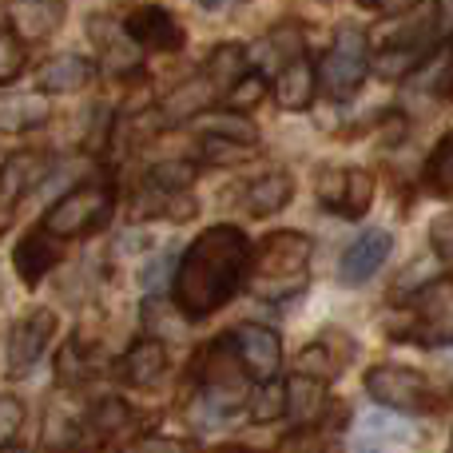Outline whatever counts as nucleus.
I'll use <instances>...</instances> for the list:
<instances>
[{
	"mask_svg": "<svg viewBox=\"0 0 453 453\" xmlns=\"http://www.w3.org/2000/svg\"><path fill=\"white\" fill-rule=\"evenodd\" d=\"M250 274V242L234 223L207 226L188 250H183L180 266L172 279V298L175 311L183 319L199 322L223 311Z\"/></svg>",
	"mask_w": 453,
	"mask_h": 453,
	"instance_id": "1",
	"label": "nucleus"
},
{
	"mask_svg": "<svg viewBox=\"0 0 453 453\" xmlns=\"http://www.w3.org/2000/svg\"><path fill=\"white\" fill-rule=\"evenodd\" d=\"M441 28V0H414L390 28L382 32L374 48L370 72L378 80H406L430 60L434 40Z\"/></svg>",
	"mask_w": 453,
	"mask_h": 453,
	"instance_id": "2",
	"label": "nucleus"
},
{
	"mask_svg": "<svg viewBox=\"0 0 453 453\" xmlns=\"http://www.w3.org/2000/svg\"><path fill=\"white\" fill-rule=\"evenodd\" d=\"M311 234L303 231H274L258 242L250 255V274L247 287L266 303H287L311 282Z\"/></svg>",
	"mask_w": 453,
	"mask_h": 453,
	"instance_id": "3",
	"label": "nucleus"
},
{
	"mask_svg": "<svg viewBox=\"0 0 453 453\" xmlns=\"http://www.w3.org/2000/svg\"><path fill=\"white\" fill-rule=\"evenodd\" d=\"M390 334L398 342L449 346L453 342V279L426 282L418 295L406 298L398 319L390 322Z\"/></svg>",
	"mask_w": 453,
	"mask_h": 453,
	"instance_id": "4",
	"label": "nucleus"
},
{
	"mask_svg": "<svg viewBox=\"0 0 453 453\" xmlns=\"http://www.w3.org/2000/svg\"><path fill=\"white\" fill-rule=\"evenodd\" d=\"M116 211V191L108 180H92V183H76L72 191H64L52 207L44 211V231L52 239H80V234L100 231L104 223Z\"/></svg>",
	"mask_w": 453,
	"mask_h": 453,
	"instance_id": "5",
	"label": "nucleus"
},
{
	"mask_svg": "<svg viewBox=\"0 0 453 453\" xmlns=\"http://www.w3.org/2000/svg\"><path fill=\"white\" fill-rule=\"evenodd\" d=\"M370 52H374V48H370V36L362 28H354V24L338 28L334 44L322 56V68H319L322 92L334 104H346L358 96L362 80H366V72H370Z\"/></svg>",
	"mask_w": 453,
	"mask_h": 453,
	"instance_id": "6",
	"label": "nucleus"
},
{
	"mask_svg": "<svg viewBox=\"0 0 453 453\" xmlns=\"http://www.w3.org/2000/svg\"><path fill=\"white\" fill-rule=\"evenodd\" d=\"M362 386L378 406L394 410V414H434L438 410V390H434L430 378L410 366H398V362L370 366Z\"/></svg>",
	"mask_w": 453,
	"mask_h": 453,
	"instance_id": "7",
	"label": "nucleus"
},
{
	"mask_svg": "<svg viewBox=\"0 0 453 453\" xmlns=\"http://www.w3.org/2000/svg\"><path fill=\"white\" fill-rule=\"evenodd\" d=\"M314 196L326 207L330 215H342V219H362L374 203V175L366 167H338V164H322L319 180H314Z\"/></svg>",
	"mask_w": 453,
	"mask_h": 453,
	"instance_id": "8",
	"label": "nucleus"
},
{
	"mask_svg": "<svg viewBox=\"0 0 453 453\" xmlns=\"http://www.w3.org/2000/svg\"><path fill=\"white\" fill-rule=\"evenodd\" d=\"M48 164L52 159L44 151H12V156L0 164V234L12 226L20 203L36 191V183L44 180Z\"/></svg>",
	"mask_w": 453,
	"mask_h": 453,
	"instance_id": "9",
	"label": "nucleus"
},
{
	"mask_svg": "<svg viewBox=\"0 0 453 453\" xmlns=\"http://www.w3.org/2000/svg\"><path fill=\"white\" fill-rule=\"evenodd\" d=\"M52 334H56V314L48 306H36L28 311L12 330H8V374L12 378H24L32 374L44 350L52 346Z\"/></svg>",
	"mask_w": 453,
	"mask_h": 453,
	"instance_id": "10",
	"label": "nucleus"
},
{
	"mask_svg": "<svg viewBox=\"0 0 453 453\" xmlns=\"http://www.w3.org/2000/svg\"><path fill=\"white\" fill-rule=\"evenodd\" d=\"M231 346L234 354H239L242 370H247L255 382H274L279 378V366H282V338L274 334L271 326H263V322H242V326H234L231 334Z\"/></svg>",
	"mask_w": 453,
	"mask_h": 453,
	"instance_id": "11",
	"label": "nucleus"
},
{
	"mask_svg": "<svg viewBox=\"0 0 453 453\" xmlns=\"http://www.w3.org/2000/svg\"><path fill=\"white\" fill-rule=\"evenodd\" d=\"M124 28L140 52H180L183 40H188L183 36V24L164 4H140L124 20Z\"/></svg>",
	"mask_w": 453,
	"mask_h": 453,
	"instance_id": "12",
	"label": "nucleus"
},
{
	"mask_svg": "<svg viewBox=\"0 0 453 453\" xmlns=\"http://www.w3.org/2000/svg\"><path fill=\"white\" fill-rule=\"evenodd\" d=\"M390 250H394L390 231L358 234V239L342 250V258H338V279H342L346 287H362V282H370L378 271H382V263L390 258Z\"/></svg>",
	"mask_w": 453,
	"mask_h": 453,
	"instance_id": "13",
	"label": "nucleus"
},
{
	"mask_svg": "<svg viewBox=\"0 0 453 453\" xmlns=\"http://www.w3.org/2000/svg\"><path fill=\"white\" fill-rule=\"evenodd\" d=\"M16 40H48L64 20V0H12L8 4Z\"/></svg>",
	"mask_w": 453,
	"mask_h": 453,
	"instance_id": "14",
	"label": "nucleus"
},
{
	"mask_svg": "<svg viewBox=\"0 0 453 453\" xmlns=\"http://www.w3.org/2000/svg\"><path fill=\"white\" fill-rule=\"evenodd\" d=\"M314 92H319V72H314V64L306 60V56L290 60L287 68H279V76H274V104L287 111L311 108Z\"/></svg>",
	"mask_w": 453,
	"mask_h": 453,
	"instance_id": "15",
	"label": "nucleus"
},
{
	"mask_svg": "<svg viewBox=\"0 0 453 453\" xmlns=\"http://www.w3.org/2000/svg\"><path fill=\"white\" fill-rule=\"evenodd\" d=\"M56 258H60V239H52L44 226H36V231H28V234L20 239V247H16L12 263H16V271H20L24 287H36V282L44 279L48 271H52Z\"/></svg>",
	"mask_w": 453,
	"mask_h": 453,
	"instance_id": "16",
	"label": "nucleus"
},
{
	"mask_svg": "<svg viewBox=\"0 0 453 453\" xmlns=\"http://www.w3.org/2000/svg\"><path fill=\"white\" fill-rule=\"evenodd\" d=\"M92 76H96L92 60H84V56H76V52H64V56H52V60L36 72V84H40V92L64 96V92H80V88H88Z\"/></svg>",
	"mask_w": 453,
	"mask_h": 453,
	"instance_id": "17",
	"label": "nucleus"
},
{
	"mask_svg": "<svg viewBox=\"0 0 453 453\" xmlns=\"http://www.w3.org/2000/svg\"><path fill=\"white\" fill-rule=\"evenodd\" d=\"M164 370H167V350H164V342L151 338V334L140 338V342H132L127 346V354L119 358V374H124V382H132V386L159 382Z\"/></svg>",
	"mask_w": 453,
	"mask_h": 453,
	"instance_id": "18",
	"label": "nucleus"
},
{
	"mask_svg": "<svg viewBox=\"0 0 453 453\" xmlns=\"http://www.w3.org/2000/svg\"><path fill=\"white\" fill-rule=\"evenodd\" d=\"M52 116L48 92H12L0 96V132H32Z\"/></svg>",
	"mask_w": 453,
	"mask_h": 453,
	"instance_id": "19",
	"label": "nucleus"
},
{
	"mask_svg": "<svg viewBox=\"0 0 453 453\" xmlns=\"http://www.w3.org/2000/svg\"><path fill=\"white\" fill-rule=\"evenodd\" d=\"M282 390H287V414L295 418L298 426L319 422V418L326 414V406H330V394H326V382H322V378L295 374V378H287Z\"/></svg>",
	"mask_w": 453,
	"mask_h": 453,
	"instance_id": "20",
	"label": "nucleus"
},
{
	"mask_svg": "<svg viewBox=\"0 0 453 453\" xmlns=\"http://www.w3.org/2000/svg\"><path fill=\"white\" fill-rule=\"evenodd\" d=\"M290 196H295V180H290V172H266L258 175L255 183L247 188V215L250 219H266V215H279L282 207L290 203Z\"/></svg>",
	"mask_w": 453,
	"mask_h": 453,
	"instance_id": "21",
	"label": "nucleus"
},
{
	"mask_svg": "<svg viewBox=\"0 0 453 453\" xmlns=\"http://www.w3.org/2000/svg\"><path fill=\"white\" fill-rule=\"evenodd\" d=\"M242 76H247V48L242 44H219L211 56H207L203 80L211 84V92L226 96Z\"/></svg>",
	"mask_w": 453,
	"mask_h": 453,
	"instance_id": "22",
	"label": "nucleus"
},
{
	"mask_svg": "<svg viewBox=\"0 0 453 453\" xmlns=\"http://www.w3.org/2000/svg\"><path fill=\"white\" fill-rule=\"evenodd\" d=\"M92 40L104 48V60L111 72H140V48L132 44L127 28L108 36V16H92Z\"/></svg>",
	"mask_w": 453,
	"mask_h": 453,
	"instance_id": "23",
	"label": "nucleus"
},
{
	"mask_svg": "<svg viewBox=\"0 0 453 453\" xmlns=\"http://www.w3.org/2000/svg\"><path fill=\"white\" fill-rule=\"evenodd\" d=\"M199 135H211V140H231L242 148H255L258 132L242 111H203L199 116Z\"/></svg>",
	"mask_w": 453,
	"mask_h": 453,
	"instance_id": "24",
	"label": "nucleus"
},
{
	"mask_svg": "<svg viewBox=\"0 0 453 453\" xmlns=\"http://www.w3.org/2000/svg\"><path fill=\"white\" fill-rule=\"evenodd\" d=\"M84 426L96 441H108V438H116L119 430L132 426V410H127V402H119V398H100L84 414Z\"/></svg>",
	"mask_w": 453,
	"mask_h": 453,
	"instance_id": "25",
	"label": "nucleus"
},
{
	"mask_svg": "<svg viewBox=\"0 0 453 453\" xmlns=\"http://www.w3.org/2000/svg\"><path fill=\"white\" fill-rule=\"evenodd\" d=\"M422 180L434 196H446V199L453 196V132L441 135L438 148L430 151V159L422 167Z\"/></svg>",
	"mask_w": 453,
	"mask_h": 453,
	"instance_id": "26",
	"label": "nucleus"
},
{
	"mask_svg": "<svg viewBox=\"0 0 453 453\" xmlns=\"http://www.w3.org/2000/svg\"><path fill=\"white\" fill-rule=\"evenodd\" d=\"M211 84L207 80H188L180 84V92L164 104V124H175V119H191V116H203V104L211 100Z\"/></svg>",
	"mask_w": 453,
	"mask_h": 453,
	"instance_id": "27",
	"label": "nucleus"
},
{
	"mask_svg": "<svg viewBox=\"0 0 453 453\" xmlns=\"http://www.w3.org/2000/svg\"><path fill=\"white\" fill-rule=\"evenodd\" d=\"M263 48H271V52H266V60H274V56H279V68H287L290 60H298V56L306 52L303 28H298V24H282V28H274L271 36L263 40Z\"/></svg>",
	"mask_w": 453,
	"mask_h": 453,
	"instance_id": "28",
	"label": "nucleus"
},
{
	"mask_svg": "<svg viewBox=\"0 0 453 453\" xmlns=\"http://www.w3.org/2000/svg\"><path fill=\"white\" fill-rule=\"evenodd\" d=\"M143 180L156 183V188H164V191H191L196 167H191V164H180V159H167V164H156V167H151Z\"/></svg>",
	"mask_w": 453,
	"mask_h": 453,
	"instance_id": "29",
	"label": "nucleus"
},
{
	"mask_svg": "<svg viewBox=\"0 0 453 453\" xmlns=\"http://www.w3.org/2000/svg\"><path fill=\"white\" fill-rule=\"evenodd\" d=\"M24 72V44L12 28H0V84H12Z\"/></svg>",
	"mask_w": 453,
	"mask_h": 453,
	"instance_id": "30",
	"label": "nucleus"
},
{
	"mask_svg": "<svg viewBox=\"0 0 453 453\" xmlns=\"http://www.w3.org/2000/svg\"><path fill=\"white\" fill-rule=\"evenodd\" d=\"M266 96V84H263V76L258 72H247V76L239 80V84L226 92V104H231L234 111H247V108H255L258 100Z\"/></svg>",
	"mask_w": 453,
	"mask_h": 453,
	"instance_id": "31",
	"label": "nucleus"
},
{
	"mask_svg": "<svg viewBox=\"0 0 453 453\" xmlns=\"http://www.w3.org/2000/svg\"><path fill=\"white\" fill-rule=\"evenodd\" d=\"M199 148L211 164H242V159L255 156V148H242V143H231V140H211V135H199Z\"/></svg>",
	"mask_w": 453,
	"mask_h": 453,
	"instance_id": "32",
	"label": "nucleus"
},
{
	"mask_svg": "<svg viewBox=\"0 0 453 453\" xmlns=\"http://www.w3.org/2000/svg\"><path fill=\"white\" fill-rule=\"evenodd\" d=\"M430 242H434V255L453 266V211L438 215V219L430 223Z\"/></svg>",
	"mask_w": 453,
	"mask_h": 453,
	"instance_id": "33",
	"label": "nucleus"
},
{
	"mask_svg": "<svg viewBox=\"0 0 453 453\" xmlns=\"http://www.w3.org/2000/svg\"><path fill=\"white\" fill-rule=\"evenodd\" d=\"M279 414H287V390H282V386H274V382H266L263 394H258L255 418H258V422H271V418H279Z\"/></svg>",
	"mask_w": 453,
	"mask_h": 453,
	"instance_id": "34",
	"label": "nucleus"
},
{
	"mask_svg": "<svg viewBox=\"0 0 453 453\" xmlns=\"http://www.w3.org/2000/svg\"><path fill=\"white\" fill-rule=\"evenodd\" d=\"M20 418H24L20 402H16V398H0V446H4V441H12Z\"/></svg>",
	"mask_w": 453,
	"mask_h": 453,
	"instance_id": "35",
	"label": "nucleus"
},
{
	"mask_svg": "<svg viewBox=\"0 0 453 453\" xmlns=\"http://www.w3.org/2000/svg\"><path fill=\"white\" fill-rule=\"evenodd\" d=\"M124 453H183V449L167 438H140V441H132Z\"/></svg>",
	"mask_w": 453,
	"mask_h": 453,
	"instance_id": "36",
	"label": "nucleus"
},
{
	"mask_svg": "<svg viewBox=\"0 0 453 453\" xmlns=\"http://www.w3.org/2000/svg\"><path fill=\"white\" fill-rule=\"evenodd\" d=\"M164 274H167V255L151 258V266H143V287H148V290H156L159 282H164Z\"/></svg>",
	"mask_w": 453,
	"mask_h": 453,
	"instance_id": "37",
	"label": "nucleus"
},
{
	"mask_svg": "<svg viewBox=\"0 0 453 453\" xmlns=\"http://www.w3.org/2000/svg\"><path fill=\"white\" fill-rule=\"evenodd\" d=\"M242 4V0H199V8H207V12H223V8H234Z\"/></svg>",
	"mask_w": 453,
	"mask_h": 453,
	"instance_id": "38",
	"label": "nucleus"
},
{
	"mask_svg": "<svg viewBox=\"0 0 453 453\" xmlns=\"http://www.w3.org/2000/svg\"><path fill=\"white\" fill-rule=\"evenodd\" d=\"M366 8H374V12H386V8H398L402 0H362Z\"/></svg>",
	"mask_w": 453,
	"mask_h": 453,
	"instance_id": "39",
	"label": "nucleus"
},
{
	"mask_svg": "<svg viewBox=\"0 0 453 453\" xmlns=\"http://www.w3.org/2000/svg\"><path fill=\"white\" fill-rule=\"evenodd\" d=\"M0 453H28V446H20V441H4Z\"/></svg>",
	"mask_w": 453,
	"mask_h": 453,
	"instance_id": "40",
	"label": "nucleus"
},
{
	"mask_svg": "<svg viewBox=\"0 0 453 453\" xmlns=\"http://www.w3.org/2000/svg\"><path fill=\"white\" fill-rule=\"evenodd\" d=\"M354 453H386V449H382V446H370V441H366V446H358Z\"/></svg>",
	"mask_w": 453,
	"mask_h": 453,
	"instance_id": "41",
	"label": "nucleus"
},
{
	"mask_svg": "<svg viewBox=\"0 0 453 453\" xmlns=\"http://www.w3.org/2000/svg\"><path fill=\"white\" fill-rule=\"evenodd\" d=\"M449 453H453V438H449Z\"/></svg>",
	"mask_w": 453,
	"mask_h": 453,
	"instance_id": "42",
	"label": "nucleus"
},
{
	"mask_svg": "<svg viewBox=\"0 0 453 453\" xmlns=\"http://www.w3.org/2000/svg\"><path fill=\"white\" fill-rule=\"evenodd\" d=\"M0 298H4V290H0Z\"/></svg>",
	"mask_w": 453,
	"mask_h": 453,
	"instance_id": "43",
	"label": "nucleus"
}]
</instances>
